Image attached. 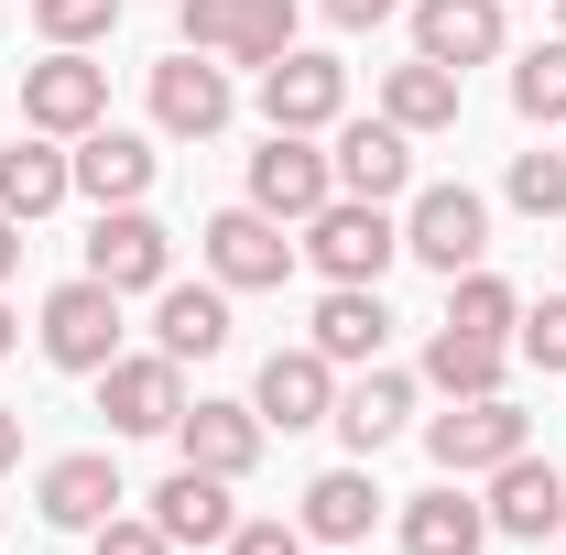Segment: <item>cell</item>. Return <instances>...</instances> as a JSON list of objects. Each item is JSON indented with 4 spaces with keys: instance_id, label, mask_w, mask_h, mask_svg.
<instances>
[{
    "instance_id": "1",
    "label": "cell",
    "mask_w": 566,
    "mask_h": 555,
    "mask_svg": "<svg viewBox=\"0 0 566 555\" xmlns=\"http://www.w3.org/2000/svg\"><path fill=\"white\" fill-rule=\"evenodd\" d=\"M403 262H424L436 283L491 262V197L480 186H415L403 197Z\"/></svg>"
},
{
    "instance_id": "2",
    "label": "cell",
    "mask_w": 566,
    "mask_h": 555,
    "mask_svg": "<svg viewBox=\"0 0 566 555\" xmlns=\"http://www.w3.org/2000/svg\"><path fill=\"white\" fill-rule=\"evenodd\" d=\"M523 447H534V415H523L512 392H469V404L424 415V458H436V480H491L501 458H523Z\"/></svg>"
},
{
    "instance_id": "3",
    "label": "cell",
    "mask_w": 566,
    "mask_h": 555,
    "mask_svg": "<svg viewBox=\"0 0 566 555\" xmlns=\"http://www.w3.org/2000/svg\"><path fill=\"white\" fill-rule=\"evenodd\" d=\"M294 251H305L327 283H381L392 262H403V218L370 208V197H327V208L305 218V240H294Z\"/></svg>"
},
{
    "instance_id": "4",
    "label": "cell",
    "mask_w": 566,
    "mask_h": 555,
    "mask_svg": "<svg viewBox=\"0 0 566 555\" xmlns=\"http://www.w3.org/2000/svg\"><path fill=\"white\" fill-rule=\"evenodd\" d=\"M120 305H132V294H109L98 273L55 283V294H44V316H33L44 359H55V370H76V381H98V370L120 359Z\"/></svg>"
},
{
    "instance_id": "5",
    "label": "cell",
    "mask_w": 566,
    "mask_h": 555,
    "mask_svg": "<svg viewBox=\"0 0 566 555\" xmlns=\"http://www.w3.org/2000/svg\"><path fill=\"white\" fill-rule=\"evenodd\" d=\"M175 44L218 66H273L294 55V0H175Z\"/></svg>"
},
{
    "instance_id": "6",
    "label": "cell",
    "mask_w": 566,
    "mask_h": 555,
    "mask_svg": "<svg viewBox=\"0 0 566 555\" xmlns=\"http://www.w3.org/2000/svg\"><path fill=\"white\" fill-rule=\"evenodd\" d=\"M197 262H208V283H229V294H283V273H294L305 251L283 240V218H262L240 197V208H218L208 229H197Z\"/></svg>"
},
{
    "instance_id": "7",
    "label": "cell",
    "mask_w": 566,
    "mask_h": 555,
    "mask_svg": "<svg viewBox=\"0 0 566 555\" xmlns=\"http://www.w3.org/2000/svg\"><path fill=\"white\" fill-rule=\"evenodd\" d=\"M109 121V66H87V44H44V66H22V132H98Z\"/></svg>"
},
{
    "instance_id": "8",
    "label": "cell",
    "mask_w": 566,
    "mask_h": 555,
    "mask_svg": "<svg viewBox=\"0 0 566 555\" xmlns=\"http://www.w3.org/2000/svg\"><path fill=\"white\" fill-rule=\"evenodd\" d=\"M327 197H338V164H327V142H316V132H262V153H251V208L283 218V229H305Z\"/></svg>"
},
{
    "instance_id": "9",
    "label": "cell",
    "mask_w": 566,
    "mask_h": 555,
    "mask_svg": "<svg viewBox=\"0 0 566 555\" xmlns=\"http://www.w3.org/2000/svg\"><path fill=\"white\" fill-rule=\"evenodd\" d=\"M229 109H240V87H229L218 55L175 44V55L153 66V132H164V142H218V132H229Z\"/></svg>"
},
{
    "instance_id": "10",
    "label": "cell",
    "mask_w": 566,
    "mask_h": 555,
    "mask_svg": "<svg viewBox=\"0 0 566 555\" xmlns=\"http://www.w3.org/2000/svg\"><path fill=\"white\" fill-rule=\"evenodd\" d=\"M98 415H109V436H175V415H186V359L120 348L98 370Z\"/></svg>"
},
{
    "instance_id": "11",
    "label": "cell",
    "mask_w": 566,
    "mask_h": 555,
    "mask_svg": "<svg viewBox=\"0 0 566 555\" xmlns=\"http://www.w3.org/2000/svg\"><path fill=\"white\" fill-rule=\"evenodd\" d=\"M262 121H273V132H338V121H349V66H338V55H316V44H294V55H273V66H262Z\"/></svg>"
},
{
    "instance_id": "12",
    "label": "cell",
    "mask_w": 566,
    "mask_h": 555,
    "mask_svg": "<svg viewBox=\"0 0 566 555\" xmlns=\"http://www.w3.org/2000/svg\"><path fill=\"white\" fill-rule=\"evenodd\" d=\"M87 273L109 283V294H164V283H175V229H164L153 208H98Z\"/></svg>"
},
{
    "instance_id": "13",
    "label": "cell",
    "mask_w": 566,
    "mask_h": 555,
    "mask_svg": "<svg viewBox=\"0 0 566 555\" xmlns=\"http://www.w3.org/2000/svg\"><path fill=\"white\" fill-rule=\"evenodd\" d=\"M327 164H338V197H370V208L415 197V132H392L381 109L370 121H338L327 132Z\"/></svg>"
},
{
    "instance_id": "14",
    "label": "cell",
    "mask_w": 566,
    "mask_h": 555,
    "mask_svg": "<svg viewBox=\"0 0 566 555\" xmlns=\"http://www.w3.org/2000/svg\"><path fill=\"white\" fill-rule=\"evenodd\" d=\"M251 415L273 425V436H305V425L338 415V359L305 338V348H273L262 359V381H251Z\"/></svg>"
},
{
    "instance_id": "15",
    "label": "cell",
    "mask_w": 566,
    "mask_h": 555,
    "mask_svg": "<svg viewBox=\"0 0 566 555\" xmlns=\"http://www.w3.org/2000/svg\"><path fill=\"white\" fill-rule=\"evenodd\" d=\"M480 512H491V534H512V545H545V534H566V469L523 447V458L491 469V501Z\"/></svg>"
},
{
    "instance_id": "16",
    "label": "cell",
    "mask_w": 566,
    "mask_h": 555,
    "mask_svg": "<svg viewBox=\"0 0 566 555\" xmlns=\"http://www.w3.org/2000/svg\"><path fill=\"white\" fill-rule=\"evenodd\" d=\"M512 44V0H415V55L424 66H491Z\"/></svg>"
},
{
    "instance_id": "17",
    "label": "cell",
    "mask_w": 566,
    "mask_h": 555,
    "mask_svg": "<svg viewBox=\"0 0 566 555\" xmlns=\"http://www.w3.org/2000/svg\"><path fill=\"white\" fill-rule=\"evenodd\" d=\"M262 447H273V425L251 415V404H208V392H197V404L175 415V458H186V469L251 480V469H262Z\"/></svg>"
},
{
    "instance_id": "18",
    "label": "cell",
    "mask_w": 566,
    "mask_h": 555,
    "mask_svg": "<svg viewBox=\"0 0 566 555\" xmlns=\"http://www.w3.org/2000/svg\"><path fill=\"white\" fill-rule=\"evenodd\" d=\"M66 164H76V197H87V208H142V197H153V175H164V153H153L142 132H109V121H98V132H76Z\"/></svg>"
},
{
    "instance_id": "19",
    "label": "cell",
    "mask_w": 566,
    "mask_h": 555,
    "mask_svg": "<svg viewBox=\"0 0 566 555\" xmlns=\"http://www.w3.org/2000/svg\"><path fill=\"white\" fill-rule=\"evenodd\" d=\"M294 523H305V545H327V555L370 545V523H381L370 458H349V469H316V480H305V501H294Z\"/></svg>"
},
{
    "instance_id": "20",
    "label": "cell",
    "mask_w": 566,
    "mask_h": 555,
    "mask_svg": "<svg viewBox=\"0 0 566 555\" xmlns=\"http://www.w3.org/2000/svg\"><path fill=\"white\" fill-rule=\"evenodd\" d=\"M120 501H132V490H120V469H109L98 447H76V458H55V469L33 480V512H44L55 534H98Z\"/></svg>"
},
{
    "instance_id": "21",
    "label": "cell",
    "mask_w": 566,
    "mask_h": 555,
    "mask_svg": "<svg viewBox=\"0 0 566 555\" xmlns=\"http://www.w3.org/2000/svg\"><path fill=\"white\" fill-rule=\"evenodd\" d=\"M305 338L327 348L338 370H370V359L392 348V305H381V283H327V294H316V327H305Z\"/></svg>"
},
{
    "instance_id": "22",
    "label": "cell",
    "mask_w": 566,
    "mask_h": 555,
    "mask_svg": "<svg viewBox=\"0 0 566 555\" xmlns=\"http://www.w3.org/2000/svg\"><path fill=\"white\" fill-rule=\"evenodd\" d=\"M327 425L349 436V458H381V447L415 425V370H381V359H370L359 381H338V415Z\"/></svg>"
},
{
    "instance_id": "23",
    "label": "cell",
    "mask_w": 566,
    "mask_h": 555,
    "mask_svg": "<svg viewBox=\"0 0 566 555\" xmlns=\"http://www.w3.org/2000/svg\"><path fill=\"white\" fill-rule=\"evenodd\" d=\"M229 490H240V480H218V469H186V458L153 480V523L175 534V555H186V545H229V523H240V512H229Z\"/></svg>"
},
{
    "instance_id": "24",
    "label": "cell",
    "mask_w": 566,
    "mask_h": 555,
    "mask_svg": "<svg viewBox=\"0 0 566 555\" xmlns=\"http://www.w3.org/2000/svg\"><path fill=\"white\" fill-rule=\"evenodd\" d=\"M392 523H403V555H480V545H491V512L469 501V480L415 490V501H403Z\"/></svg>"
},
{
    "instance_id": "25",
    "label": "cell",
    "mask_w": 566,
    "mask_h": 555,
    "mask_svg": "<svg viewBox=\"0 0 566 555\" xmlns=\"http://www.w3.org/2000/svg\"><path fill=\"white\" fill-rule=\"evenodd\" d=\"M66 197H76V164H66V142H55V132H22L11 153H0V208L22 218V229L55 218Z\"/></svg>"
},
{
    "instance_id": "26",
    "label": "cell",
    "mask_w": 566,
    "mask_h": 555,
    "mask_svg": "<svg viewBox=\"0 0 566 555\" xmlns=\"http://www.w3.org/2000/svg\"><path fill=\"white\" fill-rule=\"evenodd\" d=\"M153 348L164 359H218L229 348V283H164L153 294Z\"/></svg>"
},
{
    "instance_id": "27",
    "label": "cell",
    "mask_w": 566,
    "mask_h": 555,
    "mask_svg": "<svg viewBox=\"0 0 566 555\" xmlns=\"http://www.w3.org/2000/svg\"><path fill=\"white\" fill-rule=\"evenodd\" d=\"M424 392H447V404H469V392H501L512 381V338H469V327H436L424 338Z\"/></svg>"
},
{
    "instance_id": "28",
    "label": "cell",
    "mask_w": 566,
    "mask_h": 555,
    "mask_svg": "<svg viewBox=\"0 0 566 555\" xmlns=\"http://www.w3.org/2000/svg\"><path fill=\"white\" fill-rule=\"evenodd\" d=\"M381 121H392V132H458V66H424V55H415V66H392V76H381Z\"/></svg>"
},
{
    "instance_id": "29",
    "label": "cell",
    "mask_w": 566,
    "mask_h": 555,
    "mask_svg": "<svg viewBox=\"0 0 566 555\" xmlns=\"http://www.w3.org/2000/svg\"><path fill=\"white\" fill-rule=\"evenodd\" d=\"M512 316H523V294H512V283L480 262V273H458V283H447V316H436V327H469V338H512Z\"/></svg>"
},
{
    "instance_id": "30",
    "label": "cell",
    "mask_w": 566,
    "mask_h": 555,
    "mask_svg": "<svg viewBox=\"0 0 566 555\" xmlns=\"http://www.w3.org/2000/svg\"><path fill=\"white\" fill-rule=\"evenodd\" d=\"M512 109H523L534 132H566V33L534 44V55H512Z\"/></svg>"
},
{
    "instance_id": "31",
    "label": "cell",
    "mask_w": 566,
    "mask_h": 555,
    "mask_svg": "<svg viewBox=\"0 0 566 555\" xmlns=\"http://www.w3.org/2000/svg\"><path fill=\"white\" fill-rule=\"evenodd\" d=\"M132 0H33V33L44 44H109Z\"/></svg>"
},
{
    "instance_id": "32",
    "label": "cell",
    "mask_w": 566,
    "mask_h": 555,
    "mask_svg": "<svg viewBox=\"0 0 566 555\" xmlns=\"http://www.w3.org/2000/svg\"><path fill=\"white\" fill-rule=\"evenodd\" d=\"M501 197H512L523 218H566V153H512Z\"/></svg>"
},
{
    "instance_id": "33",
    "label": "cell",
    "mask_w": 566,
    "mask_h": 555,
    "mask_svg": "<svg viewBox=\"0 0 566 555\" xmlns=\"http://www.w3.org/2000/svg\"><path fill=\"white\" fill-rule=\"evenodd\" d=\"M512 359H534V370H556V381H566V294H545V305L512 316Z\"/></svg>"
},
{
    "instance_id": "34",
    "label": "cell",
    "mask_w": 566,
    "mask_h": 555,
    "mask_svg": "<svg viewBox=\"0 0 566 555\" xmlns=\"http://www.w3.org/2000/svg\"><path fill=\"white\" fill-rule=\"evenodd\" d=\"M87 555H175V534H164L153 512H109V523L87 534Z\"/></svg>"
},
{
    "instance_id": "35",
    "label": "cell",
    "mask_w": 566,
    "mask_h": 555,
    "mask_svg": "<svg viewBox=\"0 0 566 555\" xmlns=\"http://www.w3.org/2000/svg\"><path fill=\"white\" fill-rule=\"evenodd\" d=\"M218 555H316V545H305L294 512H262V523H229V545H218Z\"/></svg>"
},
{
    "instance_id": "36",
    "label": "cell",
    "mask_w": 566,
    "mask_h": 555,
    "mask_svg": "<svg viewBox=\"0 0 566 555\" xmlns=\"http://www.w3.org/2000/svg\"><path fill=\"white\" fill-rule=\"evenodd\" d=\"M316 11H327V22H338V33H381V22H392V11H403V0H316Z\"/></svg>"
},
{
    "instance_id": "37",
    "label": "cell",
    "mask_w": 566,
    "mask_h": 555,
    "mask_svg": "<svg viewBox=\"0 0 566 555\" xmlns=\"http://www.w3.org/2000/svg\"><path fill=\"white\" fill-rule=\"evenodd\" d=\"M11 273H22V218L0 208V283H11Z\"/></svg>"
},
{
    "instance_id": "38",
    "label": "cell",
    "mask_w": 566,
    "mask_h": 555,
    "mask_svg": "<svg viewBox=\"0 0 566 555\" xmlns=\"http://www.w3.org/2000/svg\"><path fill=\"white\" fill-rule=\"evenodd\" d=\"M0 469H22V415L0 404Z\"/></svg>"
},
{
    "instance_id": "39",
    "label": "cell",
    "mask_w": 566,
    "mask_h": 555,
    "mask_svg": "<svg viewBox=\"0 0 566 555\" xmlns=\"http://www.w3.org/2000/svg\"><path fill=\"white\" fill-rule=\"evenodd\" d=\"M11 348H22V316H11V305H0V359H11Z\"/></svg>"
},
{
    "instance_id": "40",
    "label": "cell",
    "mask_w": 566,
    "mask_h": 555,
    "mask_svg": "<svg viewBox=\"0 0 566 555\" xmlns=\"http://www.w3.org/2000/svg\"><path fill=\"white\" fill-rule=\"evenodd\" d=\"M556 22H566V0H556Z\"/></svg>"
}]
</instances>
